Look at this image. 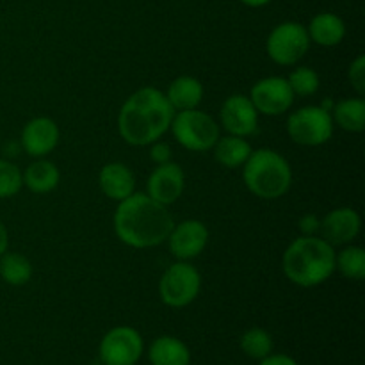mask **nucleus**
<instances>
[{"label":"nucleus","instance_id":"13","mask_svg":"<svg viewBox=\"0 0 365 365\" xmlns=\"http://www.w3.org/2000/svg\"><path fill=\"white\" fill-rule=\"evenodd\" d=\"M185 187V175L178 164H159L146 180V195L160 205H171L182 196Z\"/></svg>","mask_w":365,"mask_h":365},{"label":"nucleus","instance_id":"25","mask_svg":"<svg viewBox=\"0 0 365 365\" xmlns=\"http://www.w3.org/2000/svg\"><path fill=\"white\" fill-rule=\"evenodd\" d=\"M241 349L253 360H262L273 351V337L264 328H250L241 337Z\"/></svg>","mask_w":365,"mask_h":365},{"label":"nucleus","instance_id":"15","mask_svg":"<svg viewBox=\"0 0 365 365\" xmlns=\"http://www.w3.org/2000/svg\"><path fill=\"white\" fill-rule=\"evenodd\" d=\"M360 228H362L360 214L351 207H339L323 217L319 230L324 241L330 242L331 246H344L360 234Z\"/></svg>","mask_w":365,"mask_h":365},{"label":"nucleus","instance_id":"5","mask_svg":"<svg viewBox=\"0 0 365 365\" xmlns=\"http://www.w3.org/2000/svg\"><path fill=\"white\" fill-rule=\"evenodd\" d=\"M170 130L178 145L189 152H209L221 135L217 121L198 109L177 110Z\"/></svg>","mask_w":365,"mask_h":365},{"label":"nucleus","instance_id":"30","mask_svg":"<svg viewBox=\"0 0 365 365\" xmlns=\"http://www.w3.org/2000/svg\"><path fill=\"white\" fill-rule=\"evenodd\" d=\"M321 228V220L316 214H305L299 220V230L303 235H316Z\"/></svg>","mask_w":365,"mask_h":365},{"label":"nucleus","instance_id":"12","mask_svg":"<svg viewBox=\"0 0 365 365\" xmlns=\"http://www.w3.org/2000/svg\"><path fill=\"white\" fill-rule=\"evenodd\" d=\"M220 120L225 130L232 135L248 138L259 128V113L246 95H230L223 102Z\"/></svg>","mask_w":365,"mask_h":365},{"label":"nucleus","instance_id":"19","mask_svg":"<svg viewBox=\"0 0 365 365\" xmlns=\"http://www.w3.org/2000/svg\"><path fill=\"white\" fill-rule=\"evenodd\" d=\"M309 38L316 45L337 46L346 36V25L335 13H319L310 20Z\"/></svg>","mask_w":365,"mask_h":365},{"label":"nucleus","instance_id":"9","mask_svg":"<svg viewBox=\"0 0 365 365\" xmlns=\"http://www.w3.org/2000/svg\"><path fill=\"white\" fill-rule=\"evenodd\" d=\"M143 337L135 328L116 327L100 341V360L103 365H135L143 355Z\"/></svg>","mask_w":365,"mask_h":365},{"label":"nucleus","instance_id":"20","mask_svg":"<svg viewBox=\"0 0 365 365\" xmlns=\"http://www.w3.org/2000/svg\"><path fill=\"white\" fill-rule=\"evenodd\" d=\"M214 150V159L217 164L228 170H235V168H242V164L248 160L250 153L253 152L252 145L246 141V138H239V135H225L216 141L212 146Z\"/></svg>","mask_w":365,"mask_h":365},{"label":"nucleus","instance_id":"6","mask_svg":"<svg viewBox=\"0 0 365 365\" xmlns=\"http://www.w3.org/2000/svg\"><path fill=\"white\" fill-rule=\"evenodd\" d=\"M202 289V274L187 260H177L163 273L159 280V296L164 305L184 309L191 305Z\"/></svg>","mask_w":365,"mask_h":365},{"label":"nucleus","instance_id":"26","mask_svg":"<svg viewBox=\"0 0 365 365\" xmlns=\"http://www.w3.org/2000/svg\"><path fill=\"white\" fill-rule=\"evenodd\" d=\"M292 93L298 96H312L319 91L321 78L316 70L309 66H299L292 70L287 77Z\"/></svg>","mask_w":365,"mask_h":365},{"label":"nucleus","instance_id":"24","mask_svg":"<svg viewBox=\"0 0 365 365\" xmlns=\"http://www.w3.org/2000/svg\"><path fill=\"white\" fill-rule=\"evenodd\" d=\"M335 269L349 280L365 278V252L360 246H348L335 255Z\"/></svg>","mask_w":365,"mask_h":365},{"label":"nucleus","instance_id":"4","mask_svg":"<svg viewBox=\"0 0 365 365\" xmlns=\"http://www.w3.org/2000/svg\"><path fill=\"white\" fill-rule=\"evenodd\" d=\"M242 180L257 198L278 200L287 195L292 185L291 164L277 150H253L242 164Z\"/></svg>","mask_w":365,"mask_h":365},{"label":"nucleus","instance_id":"11","mask_svg":"<svg viewBox=\"0 0 365 365\" xmlns=\"http://www.w3.org/2000/svg\"><path fill=\"white\" fill-rule=\"evenodd\" d=\"M166 241L175 259L189 262L202 255L209 245V228L200 220H185L173 225Z\"/></svg>","mask_w":365,"mask_h":365},{"label":"nucleus","instance_id":"18","mask_svg":"<svg viewBox=\"0 0 365 365\" xmlns=\"http://www.w3.org/2000/svg\"><path fill=\"white\" fill-rule=\"evenodd\" d=\"M148 359L152 365H189L191 351L180 339L163 335L152 342L148 349Z\"/></svg>","mask_w":365,"mask_h":365},{"label":"nucleus","instance_id":"10","mask_svg":"<svg viewBox=\"0 0 365 365\" xmlns=\"http://www.w3.org/2000/svg\"><path fill=\"white\" fill-rule=\"evenodd\" d=\"M250 100L257 113L266 116H280L287 113L294 103V93L284 77H266L255 82L250 93Z\"/></svg>","mask_w":365,"mask_h":365},{"label":"nucleus","instance_id":"7","mask_svg":"<svg viewBox=\"0 0 365 365\" xmlns=\"http://www.w3.org/2000/svg\"><path fill=\"white\" fill-rule=\"evenodd\" d=\"M330 110L321 106H307L294 110L287 120V134L299 146H321L334 135Z\"/></svg>","mask_w":365,"mask_h":365},{"label":"nucleus","instance_id":"33","mask_svg":"<svg viewBox=\"0 0 365 365\" xmlns=\"http://www.w3.org/2000/svg\"><path fill=\"white\" fill-rule=\"evenodd\" d=\"M239 2H242L248 7H262V6H267L271 0H239Z\"/></svg>","mask_w":365,"mask_h":365},{"label":"nucleus","instance_id":"1","mask_svg":"<svg viewBox=\"0 0 365 365\" xmlns=\"http://www.w3.org/2000/svg\"><path fill=\"white\" fill-rule=\"evenodd\" d=\"M175 221L166 205L150 198L146 192H134L118 202L114 212V232L123 245L135 250L155 248L166 242Z\"/></svg>","mask_w":365,"mask_h":365},{"label":"nucleus","instance_id":"8","mask_svg":"<svg viewBox=\"0 0 365 365\" xmlns=\"http://www.w3.org/2000/svg\"><path fill=\"white\" fill-rule=\"evenodd\" d=\"M309 31L298 21H284L269 32L266 39V52L273 63L292 66L305 57L310 48Z\"/></svg>","mask_w":365,"mask_h":365},{"label":"nucleus","instance_id":"28","mask_svg":"<svg viewBox=\"0 0 365 365\" xmlns=\"http://www.w3.org/2000/svg\"><path fill=\"white\" fill-rule=\"evenodd\" d=\"M348 78H349V84H351L353 89L356 91V95L364 96L365 95V57L364 56H359L351 64H349Z\"/></svg>","mask_w":365,"mask_h":365},{"label":"nucleus","instance_id":"27","mask_svg":"<svg viewBox=\"0 0 365 365\" xmlns=\"http://www.w3.org/2000/svg\"><path fill=\"white\" fill-rule=\"evenodd\" d=\"M24 187V173L16 164L0 159V200L13 198Z\"/></svg>","mask_w":365,"mask_h":365},{"label":"nucleus","instance_id":"17","mask_svg":"<svg viewBox=\"0 0 365 365\" xmlns=\"http://www.w3.org/2000/svg\"><path fill=\"white\" fill-rule=\"evenodd\" d=\"M171 107L177 110H191L198 109V106L203 100V84L196 77L191 75H182L177 77L168 88V93H164Z\"/></svg>","mask_w":365,"mask_h":365},{"label":"nucleus","instance_id":"31","mask_svg":"<svg viewBox=\"0 0 365 365\" xmlns=\"http://www.w3.org/2000/svg\"><path fill=\"white\" fill-rule=\"evenodd\" d=\"M259 365H298L292 356L289 355H267L266 359L260 360Z\"/></svg>","mask_w":365,"mask_h":365},{"label":"nucleus","instance_id":"32","mask_svg":"<svg viewBox=\"0 0 365 365\" xmlns=\"http://www.w3.org/2000/svg\"><path fill=\"white\" fill-rule=\"evenodd\" d=\"M7 248H9V234H7L6 225L0 221V257L7 252Z\"/></svg>","mask_w":365,"mask_h":365},{"label":"nucleus","instance_id":"2","mask_svg":"<svg viewBox=\"0 0 365 365\" xmlns=\"http://www.w3.org/2000/svg\"><path fill=\"white\" fill-rule=\"evenodd\" d=\"M175 109L157 88L132 93L118 114V132L132 146H150L170 130Z\"/></svg>","mask_w":365,"mask_h":365},{"label":"nucleus","instance_id":"21","mask_svg":"<svg viewBox=\"0 0 365 365\" xmlns=\"http://www.w3.org/2000/svg\"><path fill=\"white\" fill-rule=\"evenodd\" d=\"M61 173L53 163L38 159L25 170L24 185L34 195H46L59 185Z\"/></svg>","mask_w":365,"mask_h":365},{"label":"nucleus","instance_id":"3","mask_svg":"<svg viewBox=\"0 0 365 365\" xmlns=\"http://www.w3.org/2000/svg\"><path fill=\"white\" fill-rule=\"evenodd\" d=\"M335 246L317 235H302L287 246L282 259L285 277L298 287H317L335 273Z\"/></svg>","mask_w":365,"mask_h":365},{"label":"nucleus","instance_id":"29","mask_svg":"<svg viewBox=\"0 0 365 365\" xmlns=\"http://www.w3.org/2000/svg\"><path fill=\"white\" fill-rule=\"evenodd\" d=\"M150 160L155 163L157 166L159 164H166L171 160V146L164 141H155L150 145Z\"/></svg>","mask_w":365,"mask_h":365},{"label":"nucleus","instance_id":"14","mask_svg":"<svg viewBox=\"0 0 365 365\" xmlns=\"http://www.w3.org/2000/svg\"><path fill=\"white\" fill-rule=\"evenodd\" d=\"M59 143V127L52 118L39 116L27 121L21 130L20 145L31 157L43 159L53 152Z\"/></svg>","mask_w":365,"mask_h":365},{"label":"nucleus","instance_id":"22","mask_svg":"<svg viewBox=\"0 0 365 365\" xmlns=\"http://www.w3.org/2000/svg\"><path fill=\"white\" fill-rule=\"evenodd\" d=\"M334 125L341 127L346 132H364L365 128V100L359 98L341 100L331 109Z\"/></svg>","mask_w":365,"mask_h":365},{"label":"nucleus","instance_id":"23","mask_svg":"<svg viewBox=\"0 0 365 365\" xmlns=\"http://www.w3.org/2000/svg\"><path fill=\"white\" fill-rule=\"evenodd\" d=\"M0 278L7 285L21 287L32 278V264L25 255L16 252H6L0 257Z\"/></svg>","mask_w":365,"mask_h":365},{"label":"nucleus","instance_id":"16","mask_svg":"<svg viewBox=\"0 0 365 365\" xmlns=\"http://www.w3.org/2000/svg\"><path fill=\"white\" fill-rule=\"evenodd\" d=\"M98 184L103 195L114 202L128 198L135 192V177L123 163H109L100 170Z\"/></svg>","mask_w":365,"mask_h":365}]
</instances>
